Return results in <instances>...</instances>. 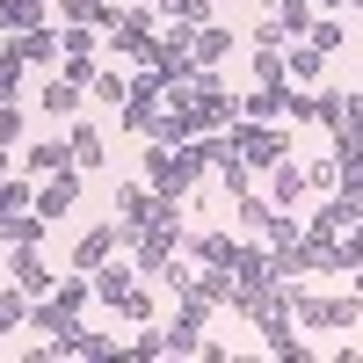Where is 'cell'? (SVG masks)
I'll return each mask as SVG.
<instances>
[{
	"label": "cell",
	"instance_id": "cell-23",
	"mask_svg": "<svg viewBox=\"0 0 363 363\" xmlns=\"http://www.w3.org/2000/svg\"><path fill=\"white\" fill-rule=\"evenodd\" d=\"M189 291L203 306H233V269H203V277H189Z\"/></svg>",
	"mask_w": 363,
	"mask_h": 363
},
{
	"label": "cell",
	"instance_id": "cell-11",
	"mask_svg": "<svg viewBox=\"0 0 363 363\" xmlns=\"http://www.w3.org/2000/svg\"><path fill=\"white\" fill-rule=\"evenodd\" d=\"M306 196H313V189H306V167H298V153L269 167V203H277V211H298Z\"/></svg>",
	"mask_w": 363,
	"mask_h": 363
},
{
	"label": "cell",
	"instance_id": "cell-38",
	"mask_svg": "<svg viewBox=\"0 0 363 363\" xmlns=\"http://www.w3.org/2000/svg\"><path fill=\"white\" fill-rule=\"evenodd\" d=\"M356 22H363V0H356Z\"/></svg>",
	"mask_w": 363,
	"mask_h": 363
},
{
	"label": "cell",
	"instance_id": "cell-33",
	"mask_svg": "<svg viewBox=\"0 0 363 363\" xmlns=\"http://www.w3.org/2000/svg\"><path fill=\"white\" fill-rule=\"evenodd\" d=\"M22 138V109H15V95L8 102H0V145H15Z\"/></svg>",
	"mask_w": 363,
	"mask_h": 363
},
{
	"label": "cell",
	"instance_id": "cell-28",
	"mask_svg": "<svg viewBox=\"0 0 363 363\" xmlns=\"http://www.w3.org/2000/svg\"><path fill=\"white\" fill-rule=\"evenodd\" d=\"M73 356H95V363H109V356H124V342H116V335H95V327H80V335H73Z\"/></svg>",
	"mask_w": 363,
	"mask_h": 363
},
{
	"label": "cell",
	"instance_id": "cell-32",
	"mask_svg": "<svg viewBox=\"0 0 363 363\" xmlns=\"http://www.w3.org/2000/svg\"><path fill=\"white\" fill-rule=\"evenodd\" d=\"M335 189H342V196H356V203H363V153H356V160H342V174H335Z\"/></svg>",
	"mask_w": 363,
	"mask_h": 363
},
{
	"label": "cell",
	"instance_id": "cell-22",
	"mask_svg": "<svg viewBox=\"0 0 363 363\" xmlns=\"http://www.w3.org/2000/svg\"><path fill=\"white\" fill-rule=\"evenodd\" d=\"M124 73H116V66H95V73H87V95H95V102H109V109H124Z\"/></svg>",
	"mask_w": 363,
	"mask_h": 363
},
{
	"label": "cell",
	"instance_id": "cell-26",
	"mask_svg": "<svg viewBox=\"0 0 363 363\" xmlns=\"http://www.w3.org/2000/svg\"><path fill=\"white\" fill-rule=\"evenodd\" d=\"M306 44H320L327 58H335V51L349 44V29H342V15H313V29H306Z\"/></svg>",
	"mask_w": 363,
	"mask_h": 363
},
{
	"label": "cell",
	"instance_id": "cell-5",
	"mask_svg": "<svg viewBox=\"0 0 363 363\" xmlns=\"http://www.w3.org/2000/svg\"><path fill=\"white\" fill-rule=\"evenodd\" d=\"M327 138H335V160L363 153V95H356V87H342V109L327 116Z\"/></svg>",
	"mask_w": 363,
	"mask_h": 363
},
{
	"label": "cell",
	"instance_id": "cell-15",
	"mask_svg": "<svg viewBox=\"0 0 363 363\" xmlns=\"http://www.w3.org/2000/svg\"><path fill=\"white\" fill-rule=\"evenodd\" d=\"M189 58H196V66H225V58H233V29H225V22H196Z\"/></svg>",
	"mask_w": 363,
	"mask_h": 363
},
{
	"label": "cell",
	"instance_id": "cell-16",
	"mask_svg": "<svg viewBox=\"0 0 363 363\" xmlns=\"http://www.w3.org/2000/svg\"><path fill=\"white\" fill-rule=\"evenodd\" d=\"M66 145H73V167H80V174H95V167H102V153H109V138H102V124H80V116H73V131H66Z\"/></svg>",
	"mask_w": 363,
	"mask_h": 363
},
{
	"label": "cell",
	"instance_id": "cell-31",
	"mask_svg": "<svg viewBox=\"0 0 363 363\" xmlns=\"http://www.w3.org/2000/svg\"><path fill=\"white\" fill-rule=\"evenodd\" d=\"M335 174H342L335 153H327V160H306V189H335Z\"/></svg>",
	"mask_w": 363,
	"mask_h": 363
},
{
	"label": "cell",
	"instance_id": "cell-10",
	"mask_svg": "<svg viewBox=\"0 0 363 363\" xmlns=\"http://www.w3.org/2000/svg\"><path fill=\"white\" fill-rule=\"evenodd\" d=\"M87 284H95V298H102V306H116V298H124V291L138 284V262H131L124 247H116V255H109V262L95 269V277H87Z\"/></svg>",
	"mask_w": 363,
	"mask_h": 363
},
{
	"label": "cell",
	"instance_id": "cell-2",
	"mask_svg": "<svg viewBox=\"0 0 363 363\" xmlns=\"http://www.w3.org/2000/svg\"><path fill=\"white\" fill-rule=\"evenodd\" d=\"M196 182H203L196 138L189 145H145V189H153V196H189Z\"/></svg>",
	"mask_w": 363,
	"mask_h": 363
},
{
	"label": "cell",
	"instance_id": "cell-30",
	"mask_svg": "<svg viewBox=\"0 0 363 363\" xmlns=\"http://www.w3.org/2000/svg\"><path fill=\"white\" fill-rule=\"evenodd\" d=\"M153 8H160V22H211V0H153Z\"/></svg>",
	"mask_w": 363,
	"mask_h": 363
},
{
	"label": "cell",
	"instance_id": "cell-6",
	"mask_svg": "<svg viewBox=\"0 0 363 363\" xmlns=\"http://www.w3.org/2000/svg\"><path fill=\"white\" fill-rule=\"evenodd\" d=\"M153 203H160V196L145 189V182H116V203H109V218L124 225V247H131V233H138V225H153Z\"/></svg>",
	"mask_w": 363,
	"mask_h": 363
},
{
	"label": "cell",
	"instance_id": "cell-9",
	"mask_svg": "<svg viewBox=\"0 0 363 363\" xmlns=\"http://www.w3.org/2000/svg\"><path fill=\"white\" fill-rule=\"evenodd\" d=\"M80 102H87V87H80V80H66V73H51V80L37 87V109H44V116H58V124H73Z\"/></svg>",
	"mask_w": 363,
	"mask_h": 363
},
{
	"label": "cell",
	"instance_id": "cell-19",
	"mask_svg": "<svg viewBox=\"0 0 363 363\" xmlns=\"http://www.w3.org/2000/svg\"><path fill=\"white\" fill-rule=\"evenodd\" d=\"M15 51H22V66H51V58H58V29H51V22L22 29V37H15Z\"/></svg>",
	"mask_w": 363,
	"mask_h": 363
},
{
	"label": "cell",
	"instance_id": "cell-24",
	"mask_svg": "<svg viewBox=\"0 0 363 363\" xmlns=\"http://www.w3.org/2000/svg\"><path fill=\"white\" fill-rule=\"evenodd\" d=\"M269 15L284 22V37H306V29H313V15H320V8H313V0H277V8H269Z\"/></svg>",
	"mask_w": 363,
	"mask_h": 363
},
{
	"label": "cell",
	"instance_id": "cell-34",
	"mask_svg": "<svg viewBox=\"0 0 363 363\" xmlns=\"http://www.w3.org/2000/svg\"><path fill=\"white\" fill-rule=\"evenodd\" d=\"M313 8H320V15H342V8H356V0H313Z\"/></svg>",
	"mask_w": 363,
	"mask_h": 363
},
{
	"label": "cell",
	"instance_id": "cell-13",
	"mask_svg": "<svg viewBox=\"0 0 363 363\" xmlns=\"http://www.w3.org/2000/svg\"><path fill=\"white\" fill-rule=\"evenodd\" d=\"M284 73H291V87H313V80L327 73V51L306 44V37H291V44H284Z\"/></svg>",
	"mask_w": 363,
	"mask_h": 363
},
{
	"label": "cell",
	"instance_id": "cell-21",
	"mask_svg": "<svg viewBox=\"0 0 363 363\" xmlns=\"http://www.w3.org/2000/svg\"><path fill=\"white\" fill-rule=\"evenodd\" d=\"M37 22H44V0H0V37H22Z\"/></svg>",
	"mask_w": 363,
	"mask_h": 363
},
{
	"label": "cell",
	"instance_id": "cell-35",
	"mask_svg": "<svg viewBox=\"0 0 363 363\" xmlns=\"http://www.w3.org/2000/svg\"><path fill=\"white\" fill-rule=\"evenodd\" d=\"M349 291H356V298H363V262H356V269H349Z\"/></svg>",
	"mask_w": 363,
	"mask_h": 363
},
{
	"label": "cell",
	"instance_id": "cell-1",
	"mask_svg": "<svg viewBox=\"0 0 363 363\" xmlns=\"http://www.w3.org/2000/svg\"><path fill=\"white\" fill-rule=\"evenodd\" d=\"M284 291H291V320L313 327V335H342V327L363 320V298H356V291H349V298H327V291H313L306 277H284Z\"/></svg>",
	"mask_w": 363,
	"mask_h": 363
},
{
	"label": "cell",
	"instance_id": "cell-29",
	"mask_svg": "<svg viewBox=\"0 0 363 363\" xmlns=\"http://www.w3.org/2000/svg\"><path fill=\"white\" fill-rule=\"evenodd\" d=\"M109 313H116V320H131V327H138V320H153V291H145V284H131Z\"/></svg>",
	"mask_w": 363,
	"mask_h": 363
},
{
	"label": "cell",
	"instance_id": "cell-36",
	"mask_svg": "<svg viewBox=\"0 0 363 363\" xmlns=\"http://www.w3.org/2000/svg\"><path fill=\"white\" fill-rule=\"evenodd\" d=\"M8 167H15V153H8V145H0V174H8Z\"/></svg>",
	"mask_w": 363,
	"mask_h": 363
},
{
	"label": "cell",
	"instance_id": "cell-14",
	"mask_svg": "<svg viewBox=\"0 0 363 363\" xmlns=\"http://www.w3.org/2000/svg\"><path fill=\"white\" fill-rule=\"evenodd\" d=\"M182 247L196 255V269H225V262H233V247H240V240H233V233H218V225H211V233H182Z\"/></svg>",
	"mask_w": 363,
	"mask_h": 363
},
{
	"label": "cell",
	"instance_id": "cell-8",
	"mask_svg": "<svg viewBox=\"0 0 363 363\" xmlns=\"http://www.w3.org/2000/svg\"><path fill=\"white\" fill-rule=\"evenodd\" d=\"M73 203H80V167H58V174H44V182H37V218H51V225H58Z\"/></svg>",
	"mask_w": 363,
	"mask_h": 363
},
{
	"label": "cell",
	"instance_id": "cell-18",
	"mask_svg": "<svg viewBox=\"0 0 363 363\" xmlns=\"http://www.w3.org/2000/svg\"><path fill=\"white\" fill-rule=\"evenodd\" d=\"M298 240H306V218H298V211H269L262 247H269V255H284V247H298Z\"/></svg>",
	"mask_w": 363,
	"mask_h": 363
},
{
	"label": "cell",
	"instance_id": "cell-39",
	"mask_svg": "<svg viewBox=\"0 0 363 363\" xmlns=\"http://www.w3.org/2000/svg\"><path fill=\"white\" fill-rule=\"evenodd\" d=\"M356 233H363V218H356Z\"/></svg>",
	"mask_w": 363,
	"mask_h": 363
},
{
	"label": "cell",
	"instance_id": "cell-27",
	"mask_svg": "<svg viewBox=\"0 0 363 363\" xmlns=\"http://www.w3.org/2000/svg\"><path fill=\"white\" fill-rule=\"evenodd\" d=\"M269 211H277V203L247 189V196H233V225H247V233H262V225H269Z\"/></svg>",
	"mask_w": 363,
	"mask_h": 363
},
{
	"label": "cell",
	"instance_id": "cell-4",
	"mask_svg": "<svg viewBox=\"0 0 363 363\" xmlns=\"http://www.w3.org/2000/svg\"><path fill=\"white\" fill-rule=\"evenodd\" d=\"M160 102H167V80H160L153 66H138V73H131V87H124V109H116V124L145 138V124H153V109H160Z\"/></svg>",
	"mask_w": 363,
	"mask_h": 363
},
{
	"label": "cell",
	"instance_id": "cell-7",
	"mask_svg": "<svg viewBox=\"0 0 363 363\" xmlns=\"http://www.w3.org/2000/svg\"><path fill=\"white\" fill-rule=\"evenodd\" d=\"M116 247H124V225H116V218H102V225H87L80 240H73V269H87V277H95V269L116 255Z\"/></svg>",
	"mask_w": 363,
	"mask_h": 363
},
{
	"label": "cell",
	"instance_id": "cell-12",
	"mask_svg": "<svg viewBox=\"0 0 363 363\" xmlns=\"http://www.w3.org/2000/svg\"><path fill=\"white\" fill-rule=\"evenodd\" d=\"M8 284H22L29 298H44V291H51L58 277H51V269H44V255H37V247H29V240H22V247L8 255Z\"/></svg>",
	"mask_w": 363,
	"mask_h": 363
},
{
	"label": "cell",
	"instance_id": "cell-3",
	"mask_svg": "<svg viewBox=\"0 0 363 363\" xmlns=\"http://www.w3.org/2000/svg\"><path fill=\"white\" fill-rule=\"evenodd\" d=\"M225 138H233V153L247 160L255 174H269L277 160H291V124H255V116H233Z\"/></svg>",
	"mask_w": 363,
	"mask_h": 363
},
{
	"label": "cell",
	"instance_id": "cell-20",
	"mask_svg": "<svg viewBox=\"0 0 363 363\" xmlns=\"http://www.w3.org/2000/svg\"><path fill=\"white\" fill-rule=\"evenodd\" d=\"M44 233H51V218H37V203H29V211H15V218H0V240H8V247H22V240L37 247Z\"/></svg>",
	"mask_w": 363,
	"mask_h": 363
},
{
	"label": "cell",
	"instance_id": "cell-37",
	"mask_svg": "<svg viewBox=\"0 0 363 363\" xmlns=\"http://www.w3.org/2000/svg\"><path fill=\"white\" fill-rule=\"evenodd\" d=\"M8 95H15V87H8V80H0V102H8Z\"/></svg>",
	"mask_w": 363,
	"mask_h": 363
},
{
	"label": "cell",
	"instance_id": "cell-25",
	"mask_svg": "<svg viewBox=\"0 0 363 363\" xmlns=\"http://www.w3.org/2000/svg\"><path fill=\"white\" fill-rule=\"evenodd\" d=\"M29 203H37V189L8 167V174H0V218H15V211H29Z\"/></svg>",
	"mask_w": 363,
	"mask_h": 363
},
{
	"label": "cell",
	"instance_id": "cell-17",
	"mask_svg": "<svg viewBox=\"0 0 363 363\" xmlns=\"http://www.w3.org/2000/svg\"><path fill=\"white\" fill-rule=\"evenodd\" d=\"M58 167H73V145L66 138H37V145H29V153H22V174H58Z\"/></svg>",
	"mask_w": 363,
	"mask_h": 363
}]
</instances>
